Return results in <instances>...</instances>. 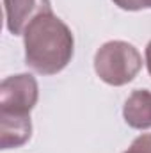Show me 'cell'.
Instances as JSON below:
<instances>
[{
	"mask_svg": "<svg viewBox=\"0 0 151 153\" xmlns=\"http://www.w3.org/2000/svg\"><path fill=\"white\" fill-rule=\"evenodd\" d=\"M25 61L41 75H55L73 57V34L53 13L38 16L25 30Z\"/></svg>",
	"mask_w": 151,
	"mask_h": 153,
	"instance_id": "1",
	"label": "cell"
},
{
	"mask_svg": "<svg viewBox=\"0 0 151 153\" xmlns=\"http://www.w3.org/2000/svg\"><path fill=\"white\" fill-rule=\"evenodd\" d=\"M142 68V57L137 48L126 41H109L94 55V70L98 76L110 85L132 82Z\"/></svg>",
	"mask_w": 151,
	"mask_h": 153,
	"instance_id": "2",
	"label": "cell"
},
{
	"mask_svg": "<svg viewBox=\"0 0 151 153\" xmlns=\"http://www.w3.org/2000/svg\"><path fill=\"white\" fill-rule=\"evenodd\" d=\"M38 82L32 75L7 76L0 84V114L30 116L38 103Z\"/></svg>",
	"mask_w": 151,
	"mask_h": 153,
	"instance_id": "3",
	"label": "cell"
},
{
	"mask_svg": "<svg viewBox=\"0 0 151 153\" xmlns=\"http://www.w3.org/2000/svg\"><path fill=\"white\" fill-rule=\"evenodd\" d=\"M4 9L9 32L20 36L38 16L52 13V4L50 0H4Z\"/></svg>",
	"mask_w": 151,
	"mask_h": 153,
	"instance_id": "4",
	"label": "cell"
},
{
	"mask_svg": "<svg viewBox=\"0 0 151 153\" xmlns=\"http://www.w3.org/2000/svg\"><path fill=\"white\" fill-rule=\"evenodd\" d=\"M30 116L0 114V146L2 150L18 148L30 139Z\"/></svg>",
	"mask_w": 151,
	"mask_h": 153,
	"instance_id": "5",
	"label": "cell"
},
{
	"mask_svg": "<svg viewBox=\"0 0 151 153\" xmlns=\"http://www.w3.org/2000/svg\"><path fill=\"white\" fill-rule=\"evenodd\" d=\"M124 121L137 130L151 128V93L148 89H135L124 103Z\"/></svg>",
	"mask_w": 151,
	"mask_h": 153,
	"instance_id": "6",
	"label": "cell"
},
{
	"mask_svg": "<svg viewBox=\"0 0 151 153\" xmlns=\"http://www.w3.org/2000/svg\"><path fill=\"white\" fill-rule=\"evenodd\" d=\"M124 153H151V134L139 135Z\"/></svg>",
	"mask_w": 151,
	"mask_h": 153,
	"instance_id": "7",
	"label": "cell"
},
{
	"mask_svg": "<svg viewBox=\"0 0 151 153\" xmlns=\"http://www.w3.org/2000/svg\"><path fill=\"white\" fill-rule=\"evenodd\" d=\"M112 2L124 11H139V9L144 7L142 0H112Z\"/></svg>",
	"mask_w": 151,
	"mask_h": 153,
	"instance_id": "8",
	"label": "cell"
},
{
	"mask_svg": "<svg viewBox=\"0 0 151 153\" xmlns=\"http://www.w3.org/2000/svg\"><path fill=\"white\" fill-rule=\"evenodd\" d=\"M146 64H148V71H150V75H151V41L146 46Z\"/></svg>",
	"mask_w": 151,
	"mask_h": 153,
	"instance_id": "9",
	"label": "cell"
},
{
	"mask_svg": "<svg viewBox=\"0 0 151 153\" xmlns=\"http://www.w3.org/2000/svg\"><path fill=\"white\" fill-rule=\"evenodd\" d=\"M142 4H144V7H151V0H142Z\"/></svg>",
	"mask_w": 151,
	"mask_h": 153,
	"instance_id": "10",
	"label": "cell"
}]
</instances>
